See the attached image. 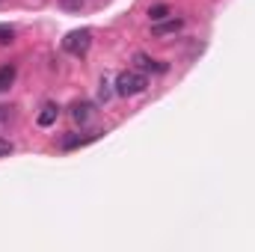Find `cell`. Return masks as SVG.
<instances>
[{"label":"cell","mask_w":255,"mask_h":252,"mask_svg":"<svg viewBox=\"0 0 255 252\" xmlns=\"http://www.w3.org/2000/svg\"><path fill=\"white\" fill-rule=\"evenodd\" d=\"M148 86V77L142 74V71H122L119 77H116V95H139L142 89Z\"/></svg>","instance_id":"obj_1"},{"label":"cell","mask_w":255,"mask_h":252,"mask_svg":"<svg viewBox=\"0 0 255 252\" xmlns=\"http://www.w3.org/2000/svg\"><path fill=\"white\" fill-rule=\"evenodd\" d=\"M89 45H92V30H71L68 36L63 39V48L71 54V57H83L86 51H89Z\"/></svg>","instance_id":"obj_2"},{"label":"cell","mask_w":255,"mask_h":252,"mask_svg":"<svg viewBox=\"0 0 255 252\" xmlns=\"http://www.w3.org/2000/svg\"><path fill=\"white\" fill-rule=\"evenodd\" d=\"M57 116H60V107H57V104H45L36 122H39V125H42V127H51V125H54V122H57Z\"/></svg>","instance_id":"obj_3"},{"label":"cell","mask_w":255,"mask_h":252,"mask_svg":"<svg viewBox=\"0 0 255 252\" xmlns=\"http://www.w3.org/2000/svg\"><path fill=\"white\" fill-rule=\"evenodd\" d=\"M133 63H136L139 71H166V65L157 63V60H151V57H145V54H136V57H133Z\"/></svg>","instance_id":"obj_4"},{"label":"cell","mask_w":255,"mask_h":252,"mask_svg":"<svg viewBox=\"0 0 255 252\" xmlns=\"http://www.w3.org/2000/svg\"><path fill=\"white\" fill-rule=\"evenodd\" d=\"M181 18H166V21H160V24H154V36H169V33H175V30H181Z\"/></svg>","instance_id":"obj_5"},{"label":"cell","mask_w":255,"mask_h":252,"mask_svg":"<svg viewBox=\"0 0 255 252\" xmlns=\"http://www.w3.org/2000/svg\"><path fill=\"white\" fill-rule=\"evenodd\" d=\"M15 74H18V68L9 63V65H0V92H6L12 83H15Z\"/></svg>","instance_id":"obj_6"},{"label":"cell","mask_w":255,"mask_h":252,"mask_svg":"<svg viewBox=\"0 0 255 252\" xmlns=\"http://www.w3.org/2000/svg\"><path fill=\"white\" fill-rule=\"evenodd\" d=\"M172 12H169V6H163V3H157V6H151L148 9V18H151V24H160V21H166Z\"/></svg>","instance_id":"obj_7"},{"label":"cell","mask_w":255,"mask_h":252,"mask_svg":"<svg viewBox=\"0 0 255 252\" xmlns=\"http://www.w3.org/2000/svg\"><path fill=\"white\" fill-rule=\"evenodd\" d=\"M92 139H98V133H86V136H65L63 145H65V148H74V145H86V142H92Z\"/></svg>","instance_id":"obj_8"},{"label":"cell","mask_w":255,"mask_h":252,"mask_svg":"<svg viewBox=\"0 0 255 252\" xmlns=\"http://www.w3.org/2000/svg\"><path fill=\"white\" fill-rule=\"evenodd\" d=\"M71 116H74V122H86L89 119V104H74L71 107Z\"/></svg>","instance_id":"obj_9"},{"label":"cell","mask_w":255,"mask_h":252,"mask_svg":"<svg viewBox=\"0 0 255 252\" xmlns=\"http://www.w3.org/2000/svg\"><path fill=\"white\" fill-rule=\"evenodd\" d=\"M12 36H15V33H12V27H9V24H0V45H9V42H12Z\"/></svg>","instance_id":"obj_10"},{"label":"cell","mask_w":255,"mask_h":252,"mask_svg":"<svg viewBox=\"0 0 255 252\" xmlns=\"http://www.w3.org/2000/svg\"><path fill=\"white\" fill-rule=\"evenodd\" d=\"M12 154V142L9 139H0V157H9Z\"/></svg>","instance_id":"obj_11"},{"label":"cell","mask_w":255,"mask_h":252,"mask_svg":"<svg viewBox=\"0 0 255 252\" xmlns=\"http://www.w3.org/2000/svg\"><path fill=\"white\" fill-rule=\"evenodd\" d=\"M65 6H68V9H80V3H83V0H63Z\"/></svg>","instance_id":"obj_12"}]
</instances>
